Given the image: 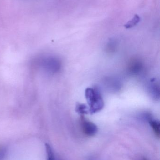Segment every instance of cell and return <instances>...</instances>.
<instances>
[{"label": "cell", "instance_id": "1", "mask_svg": "<svg viewBox=\"0 0 160 160\" xmlns=\"http://www.w3.org/2000/svg\"><path fill=\"white\" fill-rule=\"evenodd\" d=\"M85 97L89 105V112L95 113L102 110L104 101L97 88H88L85 89Z\"/></svg>", "mask_w": 160, "mask_h": 160}, {"label": "cell", "instance_id": "2", "mask_svg": "<svg viewBox=\"0 0 160 160\" xmlns=\"http://www.w3.org/2000/svg\"><path fill=\"white\" fill-rule=\"evenodd\" d=\"M39 62L44 69L50 73H56L61 67V61L56 57L53 56L42 58Z\"/></svg>", "mask_w": 160, "mask_h": 160}, {"label": "cell", "instance_id": "3", "mask_svg": "<svg viewBox=\"0 0 160 160\" xmlns=\"http://www.w3.org/2000/svg\"><path fill=\"white\" fill-rule=\"evenodd\" d=\"M80 124L83 132L87 136H94L98 132V128L93 122L87 120L83 116L81 117Z\"/></svg>", "mask_w": 160, "mask_h": 160}, {"label": "cell", "instance_id": "4", "mask_svg": "<svg viewBox=\"0 0 160 160\" xmlns=\"http://www.w3.org/2000/svg\"><path fill=\"white\" fill-rule=\"evenodd\" d=\"M143 69V65L141 61L134 60L130 63L129 65V71L131 74L137 75L140 73Z\"/></svg>", "mask_w": 160, "mask_h": 160}, {"label": "cell", "instance_id": "5", "mask_svg": "<svg viewBox=\"0 0 160 160\" xmlns=\"http://www.w3.org/2000/svg\"><path fill=\"white\" fill-rule=\"evenodd\" d=\"M148 88L150 95L154 98L157 99L159 98V86L155 82L151 83Z\"/></svg>", "mask_w": 160, "mask_h": 160}, {"label": "cell", "instance_id": "6", "mask_svg": "<svg viewBox=\"0 0 160 160\" xmlns=\"http://www.w3.org/2000/svg\"><path fill=\"white\" fill-rule=\"evenodd\" d=\"M150 127L152 128L154 133L157 138H159L160 135V122L153 118L148 121Z\"/></svg>", "mask_w": 160, "mask_h": 160}, {"label": "cell", "instance_id": "7", "mask_svg": "<svg viewBox=\"0 0 160 160\" xmlns=\"http://www.w3.org/2000/svg\"><path fill=\"white\" fill-rule=\"evenodd\" d=\"M141 21V18L138 15H135L131 20L129 21L125 25V27L127 29H131L137 25Z\"/></svg>", "mask_w": 160, "mask_h": 160}, {"label": "cell", "instance_id": "8", "mask_svg": "<svg viewBox=\"0 0 160 160\" xmlns=\"http://www.w3.org/2000/svg\"><path fill=\"white\" fill-rule=\"evenodd\" d=\"M76 111L81 115L86 114L89 112V108L85 105L82 103H77L76 107Z\"/></svg>", "mask_w": 160, "mask_h": 160}, {"label": "cell", "instance_id": "9", "mask_svg": "<svg viewBox=\"0 0 160 160\" xmlns=\"http://www.w3.org/2000/svg\"><path fill=\"white\" fill-rule=\"evenodd\" d=\"M46 152L47 155V160H56L52 148L49 144H45Z\"/></svg>", "mask_w": 160, "mask_h": 160}, {"label": "cell", "instance_id": "10", "mask_svg": "<svg viewBox=\"0 0 160 160\" xmlns=\"http://www.w3.org/2000/svg\"><path fill=\"white\" fill-rule=\"evenodd\" d=\"M116 42L115 40H112L110 41L108 43L107 48L110 52H112L113 50L116 49Z\"/></svg>", "mask_w": 160, "mask_h": 160}, {"label": "cell", "instance_id": "11", "mask_svg": "<svg viewBox=\"0 0 160 160\" xmlns=\"http://www.w3.org/2000/svg\"><path fill=\"white\" fill-rule=\"evenodd\" d=\"M6 150L4 148L0 147V160L2 159L5 156Z\"/></svg>", "mask_w": 160, "mask_h": 160}, {"label": "cell", "instance_id": "12", "mask_svg": "<svg viewBox=\"0 0 160 160\" xmlns=\"http://www.w3.org/2000/svg\"><path fill=\"white\" fill-rule=\"evenodd\" d=\"M143 160H148L147 159V158H144L143 159Z\"/></svg>", "mask_w": 160, "mask_h": 160}]
</instances>
